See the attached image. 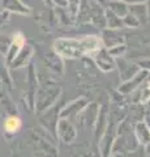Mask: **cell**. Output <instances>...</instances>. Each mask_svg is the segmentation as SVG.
Wrapping results in <instances>:
<instances>
[{
  "label": "cell",
  "instance_id": "6da1fadb",
  "mask_svg": "<svg viewBox=\"0 0 150 157\" xmlns=\"http://www.w3.org/2000/svg\"><path fill=\"white\" fill-rule=\"evenodd\" d=\"M56 54L63 58H79L82 55L80 42L76 39H57L55 42Z\"/></svg>",
  "mask_w": 150,
  "mask_h": 157
},
{
  "label": "cell",
  "instance_id": "7a4b0ae2",
  "mask_svg": "<svg viewBox=\"0 0 150 157\" xmlns=\"http://www.w3.org/2000/svg\"><path fill=\"white\" fill-rule=\"evenodd\" d=\"M60 94V88H47V90L39 92V96L35 100V107L38 111L47 110Z\"/></svg>",
  "mask_w": 150,
  "mask_h": 157
},
{
  "label": "cell",
  "instance_id": "3957f363",
  "mask_svg": "<svg viewBox=\"0 0 150 157\" xmlns=\"http://www.w3.org/2000/svg\"><path fill=\"white\" fill-rule=\"evenodd\" d=\"M146 75H148V71H145V70L138 71L134 76L123 81V84L119 86V92L122 93V94H130L132 92L137 90L138 86L146 80Z\"/></svg>",
  "mask_w": 150,
  "mask_h": 157
},
{
  "label": "cell",
  "instance_id": "277c9868",
  "mask_svg": "<svg viewBox=\"0 0 150 157\" xmlns=\"http://www.w3.org/2000/svg\"><path fill=\"white\" fill-rule=\"evenodd\" d=\"M56 135H59L60 139L65 143H71L75 140L77 134L73 124L67 121V118H60L56 124Z\"/></svg>",
  "mask_w": 150,
  "mask_h": 157
},
{
  "label": "cell",
  "instance_id": "5b68a950",
  "mask_svg": "<svg viewBox=\"0 0 150 157\" xmlns=\"http://www.w3.org/2000/svg\"><path fill=\"white\" fill-rule=\"evenodd\" d=\"M88 105H89V102H88V100H86V98H84V97L79 98V100H75L73 102L68 104V105L64 107V109L60 111V118H67V117H69V115H72V114H76V113L84 110Z\"/></svg>",
  "mask_w": 150,
  "mask_h": 157
},
{
  "label": "cell",
  "instance_id": "8992f818",
  "mask_svg": "<svg viewBox=\"0 0 150 157\" xmlns=\"http://www.w3.org/2000/svg\"><path fill=\"white\" fill-rule=\"evenodd\" d=\"M108 121H107V109L106 106H102L98 111V117H97V124H95V137L99 141V139L103 136L106 128H107Z\"/></svg>",
  "mask_w": 150,
  "mask_h": 157
},
{
  "label": "cell",
  "instance_id": "52a82bcc",
  "mask_svg": "<svg viewBox=\"0 0 150 157\" xmlns=\"http://www.w3.org/2000/svg\"><path fill=\"white\" fill-rule=\"evenodd\" d=\"M95 62L98 67L101 68L102 71L104 72H108L114 68L115 66V62L112 60L110 54L106 51V50H101V51H97V55H95Z\"/></svg>",
  "mask_w": 150,
  "mask_h": 157
},
{
  "label": "cell",
  "instance_id": "ba28073f",
  "mask_svg": "<svg viewBox=\"0 0 150 157\" xmlns=\"http://www.w3.org/2000/svg\"><path fill=\"white\" fill-rule=\"evenodd\" d=\"M116 64L119 66V72H120V76H122V80L123 81L128 80V78L134 76L140 71L138 67L136 64H130V63L124 62V60H122V59H118Z\"/></svg>",
  "mask_w": 150,
  "mask_h": 157
},
{
  "label": "cell",
  "instance_id": "9c48e42d",
  "mask_svg": "<svg viewBox=\"0 0 150 157\" xmlns=\"http://www.w3.org/2000/svg\"><path fill=\"white\" fill-rule=\"evenodd\" d=\"M80 46H81L82 54H93V52H97L101 50L99 39L94 36L86 37L82 39V41H80Z\"/></svg>",
  "mask_w": 150,
  "mask_h": 157
},
{
  "label": "cell",
  "instance_id": "30bf717a",
  "mask_svg": "<svg viewBox=\"0 0 150 157\" xmlns=\"http://www.w3.org/2000/svg\"><path fill=\"white\" fill-rule=\"evenodd\" d=\"M134 134H136V137H137L140 144L146 145L150 141V130L145 122H138L136 124V127H134Z\"/></svg>",
  "mask_w": 150,
  "mask_h": 157
},
{
  "label": "cell",
  "instance_id": "8fae6325",
  "mask_svg": "<svg viewBox=\"0 0 150 157\" xmlns=\"http://www.w3.org/2000/svg\"><path fill=\"white\" fill-rule=\"evenodd\" d=\"M103 42L107 47H114L116 45H122L123 37L119 36L115 30H106L103 32Z\"/></svg>",
  "mask_w": 150,
  "mask_h": 157
},
{
  "label": "cell",
  "instance_id": "7c38bea8",
  "mask_svg": "<svg viewBox=\"0 0 150 157\" xmlns=\"http://www.w3.org/2000/svg\"><path fill=\"white\" fill-rule=\"evenodd\" d=\"M21 128V119L16 115H9L8 118H5V122H4V130H5L8 134H16L17 131H20Z\"/></svg>",
  "mask_w": 150,
  "mask_h": 157
},
{
  "label": "cell",
  "instance_id": "4fadbf2b",
  "mask_svg": "<svg viewBox=\"0 0 150 157\" xmlns=\"http://www.w3.org/2000/svg\"><path fill=\"white\" fill-rule=\"evenodd\" d=\"M30 54H31V48L30 47H27V48H25V50H22L16 56V60H14V63H13V67L25 66L26 63H27V59H29V56H30Z\"/></svg>",
  "mask_w": 150,
  "mask_h": 157
},
{
  "label": "cell",
  "instance_id": "5bb4252c",
  "mask_svg": "<svg viewBox=\"0 0 150 157\" xmlns=\"http://www.w3.org/2000/svg\"><path fill=\"white\" fill-rule=\"evenodd\" d=\"M107 16H106V18H107V22H108V26L110 28H122L124 24H123V20L120 18L119 16H116V14L114 12H110L107 11Z\"/></svg>",
  "mask_w": 150,
  "mask_h": 157
},
{
  "label": "cell",
  "instance_id": "9a60e30c",
  "mask_svg": "<svg viewBox=\"0 0 150 157\" xmlns=\"http://www.w3.org/2000/svg\"><path fill=\"white\" fill-rule=\"evenodd\" d=\"M110 6H111V8H112V11H114V13L116 14V16L124 17L125 14H128V8H127V6H125L124 3L114 2V3H111Z\"/></svg>",
  "mask_w": 150,
  "mask_h": 157
},
{
  "label": "cell",
  "instance_id": "2e32d148",
  "mask_svg": "<svg viewBox=\"0 0 150 157\" xmlns=\"http://www.w3.org/2000/svg\"><path fill=\"white\" fill-rule=\"evenodd\" d=\"M125 52V46L123 45H116V46H114V47H111L110 50H108V54L111 56H115V58H120L123 55V54Z\"/></svg>",
  "mask_w": 150,
  "mask_h": 157
},
{
  "label": "cell",
  "instance_id": "e0dca14e",
  "mask_svg": "<svg viewBox=\"0 0 150 157\" xmlns=\"http://www.w3.org/2000/svg\"><path fill=\"white\" fill-rule=\"evenodd\" d=\"M123 24L124 25H128V26H133V28H136L138 26V20L133 16L132 13H129V14H125L124 18H123Z\"/></svg>",
  "mask_w": 150,
  "mask_h": 157
},
{
  "label": "cell",
  "instance_id": "ac0fdd59",
  "mask_svg": "<svg viewBox=\"0 0 150 157\" xmlns=\"http://www.w3.org/2000/svg\"><path fill=\"white\" fill-rule=\"evenodd\" d=\"M67 2H68V8L71 9V13L72 14H73V16H75V14L77 13V12H79V0H67Z\"/></svg>",
  "mask_w": 150,
  "mask_h": 157
},
{
  "label": "cell",
  "instance_id": "d6986e66",
  "mask_svg": "<svg viewBox=\"0 0 150 157\" xmlns=\"http://www.w3.org/2000/svg\"><path fill=\"white\" fill-rule=\"evenodd\" d=\"M140 98H141V102H149L150 101V89L149 88H145L144 90H141V94H140Z\"/></svg>",
  "mask_w": 150,
  "mask_h": 157
},
{
  "label": "cell",
  "instance_id": "ffe728a7",
  "mask_svg": "<svg viewBox=\"0 0 150 157\" xmlns=\"http://www.w3.org/2000/svg\"><path fill=\"white\" fill-rule=\"evenodd\" d=\"M127 2H130V3H133V4H138V3L144 2V0H127Z\"/></svg>",
  "mask_w": 150,
  "mask_h": 157
},
{
  "label": "cell",
  "instance_id": "44dd1931",
  "mask_svg": "<svg viewBox=\"0 0 150 157\" xmlns=\"http://www.w3.org/2000/svg\"><path fill=\"white\" fill-rule=\"evenodd\" d=\"M146 152H148L149 156H150V141H149V143L146 144Z\"/></svg>",
  "mask_w": 150,
  "mask_h": 157
},
{
  "label": "cell",
  "instance_id": "7402d4cb",
  "mask_svg": "<svg viewBox=\"0 0 150 157\" xmlns=\"http://www.w3.org/2000/svg\"><path fill=\"white\" fill-rule=\"evenodd\" d=\"M145 123H146V126L149 127V130H150V117H149V118H146V122H145Z\"/></svg>",
  "mask_w": 150,
  "mask_h": 157
},
{
  "label": "cell",
  "instance_id": "603a6c76",
  "mask_svg": "<svg viewBox=\"0 0 150 157\" xmlns=\"http://www.w3.org/2000/svg\"><path fill=\"white\" fill-rule=\"evenodd\" d=\"M146 80L150 82V71H148V75H146Z\"/></svg>",
  "mask_w": 150,
  "mask_h": 157
},
{
  "label": "cell",
  "instance_id": "cb8c5ba5",
  "mask_svg": "<svg viewBox=\"0 0 150 157\" xmlns=\"http://www.w3.org/2000/svg\"><path fill=\"white\" fill-rule=\"evenodd\" d=\"M112 157H123V155H120V153H114Z\"/></svg>",
  "mask_w": 150,
  "mask_h": 157
},
{
  "label": "cell",
  "instance_id": "d4e9b609",
  "mask_svg": "<svg viewBox=\"0 0 150 157\" xmlns=\"http://www.w3.org/2000/svg\"><path fill=\"white\" fill-rule=\"evenodd\" d=\"M148 88H149V89H150V82H149V86H148Z\"/></svg>",
  "mask_w": 150,
  "mask_h": 157
},
{
  "label": "cell",
  "instance_id": "484cf974",
  "mask_svg": "<svg viewBox=\"0 0 150 157\" xmlns=\"http://www.w3.org/2000/svg\"><path fill=\"white\" fill-rule=\"evenodd\" d=\"M107 157H112V156H107Z\"/></svg>",
  "mask_w": 150,
  "mask_h": 157
}]
</instances>
